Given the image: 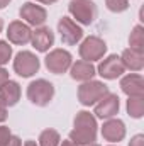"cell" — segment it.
<instances>
[{
	"label": "cell",
	"instance_id": "cell-1",
	"mask_svg": "<svg viewBox=\"0 0 144 146\" xmlns=\"http://www.w3.org/2000/svg\"><path fill=\"white\" fill-rule=\"evenodd\" d=\"M98 124L97 117L88 110L76 112L73 119V129L70 131V141H73L76 146H88L97 141Z\"/></svg>",
	"mask_w": 144,
	"mask_h": 146
},
{
	"label": "cell",
	"instance_id": "cell-2",
	"mask_svg": "<svg viewBox=\"0 0 144 146\" xmlns=\"http://www.w3.org/2000/svg\"><path fill=\"white\" fill-rule=\"evenodd\" d=\"M108 92V87L100 82V80H88V82H83L80 87H78V102L85 107H90V106H95L102 97H105Z\"/></svg>",
	"mask_w": 144,
	"mask_h": 146
},
{
	"label": "cell",
	"instance_id": "cell-3",
	"mask_svg": "<svg viewBox=\"0 0 144 146\" xmlns=\"http://www.w3.org/2000/svg\"><path fill=\"white\" fill-rule=\"evenodd\" d=\"M54 97V85L44 78L32 80L27 85V99L37 107H46Z\"/></svg>",
	"mask_w": 144,
	"mask_h": 146
},
{
	"label": "cell",
	"instance_id": "cell-4",
	"mask_svg": "<svg viewBox=\"0 0 144 146\" xmlns=\"http://www.w3.org/2000/svg\"><path fill=\"white\" fill-rule=\"evenodd\" d=\"M68 12L73 19H76V24L81 26H90L97 19V5L92 0H71L68 3Z\"/></svg>",
	"mask_w": 144,
	"mask_h": 146
},
{
	"label": "cell",
	"instance_id": "cell-5",
	"mask_svg": "<svg viewBox=\"0 0 144 146\" xmlns=\"http://www.w3.org/2000/svg\"><path fill=\"white\" fill-rule=\"evenodd\" d=\"M107 53V42L98 36H88L85 37L78 48V54L83 61H98L105 56Z\"/></svg>",
	"mask_w": 144,
	"mask_h": 146
},
{
	"label": "cell",
	"instance_id": "cell-6",
	"mask_svg": "<svg viewBox=\"0 0 144 146\" xmlns=\"http://www.w3.org/2000/svg\"><path fill=\"white\" fill-rule=\"evenodd\" d=\"M73 63V56L70 51L63 49V48H56L53 51H49L44 58V66L48 68V72L54 73V75H63L70 70Z\"/></svg>",
	"mask_w": 144,
	"mask_h": 146
},
{
	"label": "cell",
	"instance_id": "cell-7",
	"mask_svg": "<svg viewBox=\"0 0 144 146\" xmlns=\"http://www.w3.org/2000/svg\"><path fill=\"white\" fill-rule=\"evenodd\" d=\"M41 68V61L32 51H19L14 58V72L22 78L36 75Z\"/></svg>",
	"mask_w": 144,
	"mask_h": 146
},
{
	"label": "cell",
	"instance_id": "cell-8",
	"mask_svg": "<svg viewBox=\"0 0 144 146\" xmlns=\"http://www.w3.org/2000/svg\"><path fill=\"white\" fill-rule=\"evenodd\" d=\"M19 15L22 19V22H26L27 26H32V27H41L48 21V10L42 5H37L34 2L22 3V7L19 9Z\"/></svg>",
	"mask_w": 144,
	"mask_h": 146
},
{
	"label": "cell",
	"instance_id": "cell-9",
	"mask_svg": "<svg viewBox=\"0 0 144 146\" xmlns=\"http://www.w3.org/2000/svg\"><path fill=\"white\" fill-rule=\"evenodd\" d=\"M58 33L61 36L63 44L66 46H75L83 39V29L80 24H76L70 17H61L58 21Z\"/></svg>",
	"mask_w": 144,
	"mask_h": 146
},
{
	"label": "cell",
	"instance_id": "cell-10",
	"mask_svg": "<svg viewBox=\"0 0 144 146\" xmlns=\"http://www.w3.org/2000/svg\"><path fill=\"white\" fill-rule=\"evenodd\" d=\"M97 73L105 80H117L126 73V68H124V65L120 61V56L108 54L107 58L100 60V63L97 66Z\"/></svg>",
	"mask_w": 144,
	"mask_h": 146
},
{
	"label": "cell",
	"instance_id": "cell-11",
	"mask_svg": "<svg viewBox=\"0 0 144 146\" xmlns=\"http://www.w3.org/2000/svg\"><path fill=\"white\" fill-rule=\"evenodd\" d=\"M119 109H120V99H119V95L108 92L105 97H102L95 104L93 115L97 119H104L105 121V119H110V117H115L119 114Z\"/></svg>",
	"mask_w": 144,
	"mask_h": 146
},
{
	"label": "cell",
	"instance_id": "cell-12",
	"mask_svg": "<svg viewBox=\"0 0 144 146\" xmlns=\"http://www.w3.org/2000/svg\"><path fill=\"white\" fill-rule=\"evenodd\" d=\"M102 138L108 143H119L126 138V124L124 121L117 119V117H110L105 119L102 127H100Z\"/></svg>",
	"mask_w": 144,
	"mask_h": 146
},
{
	"label": "cell",
	"instance_id": "cell-13",
	"mask_svg": "<svg viewBox=\"0 0 144 146\" xmlns=\"http://www.w3.org/2000/svg\"><path fill=\"white\" fill-rule=\"evenodd\" d=\"M31 34H32L31 26H27L22 21H12L9 24V27H7V39H9V42L17 44V46H24V44L31 42Z\"/></svg>",
	"mask_w": 144,
	"mask_h": 146
},
{
	"label": "cell",
	"instance_id": "cell-14",
	"mask_svg": "<svg viewBox=\"0 0 144 146\" xmlns=\"http://www.w3.org/2000/svg\"><path fill=\"white\" fill-rule=\"evenodd\" d=\"M120 90L127 97H143L144 95V78L141 73H129L120 78Z\"/></svg>",
	"mask_w": 144,
	"mask_h": 146
},
{
	"label": "cell",
	"instance_id": "cell-15",
	"mask_svg": "<svg viewBox=\"0 0 144 146\" xmlns=\"http://www.w3.org/2000/svg\"><path fill=\"white\" fill-rule=\"evenodd\" d=\"M31 44L39 53H48L51 49V46L54 44V33L46 26L36 27L31 34Z\"/></svg>",
	"mask_w": 144,
	"mask_h": 146
},
{
	"label": "cell",
	"instance_id": "cell-16",
	"mask_svg": "<svg viewBox=\"0 0 144 146\" xmlns=\"http://www.w3.org/2000/svg\"><path fill=\"white\" fill-rule=\"evenodd\" d=\"M20 85L14 80H7L3 85H0V102L5 107H14L20 100Z\"/></svg>",
	"mask_w": 144,
	"mask_h": 146
},
{
	"label": "cell",
	"instance_id": "cell-17",
	"mask_svg": "<svg viewBox=\"0 0 144 146\" xmlns=\"http://www.w3.org/2000/svg\"><path fill=\"white\" fill-rule=\"evenodd\" d=\"M70 75H71L73 80H76V82H88V80H93V76L97 75V68L93 66V63H90V61H83V60H78V61H75L71 63V66H70Z\"/></svg>",
	"mask_w": 144,
	"mask_h": 146
},
{
	"label": "cell",
	"instance_id": "cell-18",
	"mask_svg": "<svg viewBox=\"0 0 144 146\" xmlns=\"http://www.w3.org/2000/svg\"><path fill=\"white\" fill-rule=\"evenodd\" d=\"M120 61L126 70H131L134 73H139L144 68V53H139L136 49H124L120 54Z\"/></svg>",
	"mask_w": 144,
	"mask_h": 146
},
{
	"label": "cell",
	"instance_id": "cell-19",
	"mask_svg": "<svg viewBox=\"0 0 144 146\" xmlns=\"http://www.w3.org/2000/svg\"><path fill=\"white\" fill-rule=\"evenodd\" d=\"M129 46H131V49L144 53V27L141 24L132 27L131 36H129Z\"/></svg>",
	"mask_w": 144,
	"mask_h": 146
},
{
	"label": "cell",
	"instance_id": "cell-20",
	"mask_svg": "<svg viewBox=\"0 0 144 146\" xmlns=\"http://www.w3.org/2000/svg\"><path fill=\"white\" fill-rule=\"evenodd\" d=\"M126 109L132 119H141L144 115V95L143 97H129Z\"/></svg>",
	"mask_w": 144,
	"mask_h": 146
},
{
	"label": "cell",
	"instance_id": "cell-21",
	"mask_svg": "<svg viewBox=\"0 0 144 146\" xmlns=\"http://www.w3.org/2000/svg\"><path fill=\"white\" fill-rule=\"evenodd\" d=\"M61 143V136L56 129L53 127H48L44 129L41 134H39V143L37 146H59Z\"/></svg>",
	"mask_w": 144,
	"mask_h": 146
},
{
	"label": "cell",
	"instance_id": "cell-22",
	"mask_svg": "<svg viewBox=\"0 0 144 146\" xmlns=\"http://www.w3.org/2000/svg\"><path fill=\"white\" fill-rule=\"evenodd\" d=\"M105 7L114 14H120L129 9V0H105Z\"/></svg>",
	"mask_w": 144,
	"mask_h": 146
},
{
	"label": "cell",
	"instance_id": "cell-23",
	"mask_svg": "<svg viewBox=\"0 0 144 146\" xmlns=\"http://www.w3.org/2000/svg\"><path fill=\"white\" fill-rule=\"evenodd\" d=\"M12 46L7 41H0V66H5L12 60Z\"/></svg>",
	"mask_w": 144,
	"mask_h": 146
},
{
	"label": "cell",
	"instance_id": "cell-24",
	"mask_svg": "<svg viewBox=\"0 0 144 146\" xmlns=\"http://www.w3.org/2000/svg\"><path fill=\"white\" fill-rule=\"evenodd\" d=\"M12 136V133H10V127H7V126H0V146H3L7 141H9V138Z\"/></svg>",
	"mask_w": 144,
	"mask_h": 146
},
{
	"label": "cell",
	"instance_id": "cell-25",
	"mask_svg": "<svg viewBox=\"0 0 144 146\" xmlns=\"http://www.w3.org/2000/svg\"><path fill=\"white\" fill-rule=\"evenodd\" d=\"M129 146H144V134H136L131 138Z\"/></svg>",
	"mask_w": 144,
	"mask_h": 146
},
{
	"label": "cell",
	"instance_id": "cell-26",
	"mask_svg": "<svg viewBox=\"0 0 144 146\" xmlns=\"http://www.w3.org/2000/svg\"><path fill=\"white\" fill-rule=\"evenodd\" d=\"M3 146H22V141H20L19 136H14V134H12V136L9 138V141H7Z\"/></svg>",
	"mask_w": 144,
	"mask_h": 146
},
{
	"label": "cell",
	"instance_id": "cell-27",
	"mask_svg": "<svg viewBox=\"0 0 144 146\" xmlns=\"http://www.w3.org/2000/svg\"><path fill=\"white\" fill-rule=\"evenodd\" d=\"M7 80H10V78H9V72H7L3 66H0V85H3Z\"/></svg>",
	"mask_w": 144,
	"mask_h": 146
},
{
	"label": "cell",
	"instance_id": "cell-28",
	"mask_svg": "<svg viewBox=\"0 0 144 146\" xmlns=\"http://www.w3.org/2000/svg\"><path fill=\"white\" fill-rule=\"evenodd\" d=\"M3 121H7V107L0 102V122H3Z\"/></svg>",
	"mask_w": 144,
	"mask_h": 146
},
{
	"label": "cell",
	"instance_id": "cell-29",
	"mask_svg": "<svg viewBox=\"0 0 144 146\" xmlns=\"http://www.w3.org/2000/svg\"><path fill=\"white\" fill-rule=\"evenodd\" d=\"M54 2H58V0H36V3H42V5H51Z\"/></svg>",
	"mask_w": 144,
	"mask_h": 146
},
{
	"label": "cell",
	"instance_id": "cell-30",
	"mask_svg": "<svg viewBox=\"0 0 144 146\" xmlns=\"http://www.w3.org/2000/svg\"><path fill=\"white\" fill-rule=\"evenodd\" d=\"M59 146H76V145H75L73 141H70V139H66V141H61Z\"/></svg>",
	"mask_w": 144,
	"mask_h": 146
},
{
	"label": "cell",
	"instance_id": "cell-31",
	"mask_svg": "<svg viewBox=\"0 0 144 146\" xmlns=\"http://www.w3.org/2000/svg\"><path fill=\"white\" fill-rule=\"evenodd\" d=\"M10 2H12V0H0V9H5Z\"/></svg>",
	"mask_w": 144,
	"mask_h": 146
},
{
	"label": "cell",
	"instance_id": "cell-32",
	"mask_svg": "<svg viewBox=\"0 0 144 146\" xmlns=\"http://www.w3.org/2000/svg\"><path fill=\"white\" fill-rule=\"evenodd\" d=\"M22 146H37V143H36V141H32V139H27Z\"/></svg>",
	"mask_w": 144,
	"mask_h": 146
},
{
	"label": "cell",
	"instance_id": "cell-33",
	"mask_svg": "<svg viewBox=\"0 0 144 146\" xmlns=\"http://www.w3.org/2000/svg\"><path fill=\"white\" fill-rule=\"evenodd\" d=\"M2 31H3V19L0 17V33H2Z\"/></svg>",
	"mask_w": 144,
	"mask_h": 146
},
{
	"label": "cell",
	"instance_id": "cell-34",
	"mask_svg": "<svg viewBox=\"0 0 144 146\" xmlns=\"http://www.w3.org/2000/svg\"><path fill=\"white\" fill-rule=\"evenodd\" d=\"M88 146H100V145H97V143H93V145H88Z\"/></svg>",
	"mask_w": 144,
	"mask_h": 146
},
{
	"label": "cell",
	"instance_id": "cell-35",
	"mask_svg": "<svg viewBox=\"0 0 144 146\" xmlns=\"http://www.w3.org/2000/svg\"><path fill=\"white\" fill-rule=\"evenodd\" d=\"M108 146H117V145H114V143H112V145H108Z\"/></svg>",
	"mask_w": 144,
	"mask_h": 146
}]
</instances>
